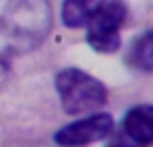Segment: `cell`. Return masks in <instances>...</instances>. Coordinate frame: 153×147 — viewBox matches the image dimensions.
I'll list each match as a JSON object with an SVG mask.
<instances>
[{
	"label": "cell",
	"instance_id": "obj_7",
	"mask_svg": "<svg viewBox=\"0 0 153 147\" xmlns=\"http://www.w3.org/2000/svg\"><path fill=\"white\" fill-rule=\"evenodd\" d=\"M126 64L142 74H151L153 70V31L146 29L126 52Z\"/></svg>",
	"mask_w": 153,
	"mask_h": 147
},
{
	"label": "cell",
	"instance_id": "obj_5",
	"mask_svg": "<svg viewBox=\"0 0 153 147\" xmlns=\"http://www.w3.org/2000/svg\"><path fill=\"white\" fill-rule=\"evenodd\" d=\"M122 134L136 145H149L153 141V106H132L122 120Z\"/></svg>",
	"mask_w": 153,
	"mask_h": 147
},
{
	"label": "cell",
	"instance_id": "obj_8",
	"mask_svg": "<svg viewBox=\"0 0 153 147\" xmlns=\"http://www.w3.org/2000/svg\"><path fill=\"white\" fill-rule=\"evenodd\" d=\"M10 74H12L10 64H8V62H4L2 58H0V91H2L4 87H6L8 79H10Z\"/></svg>",
	"mask_w": 153,
	"mask_h": 147
},
{
	"label": "cell",
	"instance_id": "obj_2",
	"mask_svg": "<svg viewBox=\"0 0 153 147\" xmlns=\"http://www.w3.org/2000/svg\"><path fill=\"white\" fill-rule=\"evenodd\" d=\"M54 87L62 110L70 116L95 112L107 103V87L103 81L79 68H64L54 75Z\"/></svg>",
	"mask_w": 153,
	"mask_h": 147
},
{
	"label": "cell",
	"instance_id": "obj_1",
	"mask_svg": "<svg viewBox=\"0 0 153 147\" xmlns=\"http://www.w3.org/2000/svg\"><path fill=\"white\" fill-rule=\"evenodd\" d=\"M52 29L49 0H0V56L39 49Z\"/></svg>",
	"mask_w": 153,
	"mask_h": 147
},
{
	"label": "cell",
	"instance_id": "obj_6",
	"mask_svg": "<svg viewBox=\"0 0 153 147\" xmlns=\"http://www.w3.org/2000/svg\"><path fill=\"white\" fill-rule=\"evenodd\" d=\"M101 4L103 0H64L60 10L62 23L70 29L85 27Z\"/></svg>",
	"mask_w": 153,
	"mask_h": 147
},
{
	"label": "cell",
	"instance_id": "obj_3",
	"mask_svg": "<svg viewBox=\"0 0 153 147\" xmlns=\"http://www.w3.org/2000/svg\"><path fill=\"white\" fill-rule=\"evenodd\" d=\"M126 19V6L120 0L103 2L87 23V45L101 54L120 49V27Z\"/></svg>",
	"mask_w": 153,
	"mask_h": 147
},
{
	"label": "cell",
	"instance_id": "obj_4",
	"mask_svg": "<svg viewBox=\"0 0 153 147\" xmlns=\"http://www.w3.org/2000/svg\"><path fill=\"white\" fill-rule=\"evenodd\" d=\"M114 130L112 116L107 112H95L87 118L66 124L54 134L58 145H89L95 141L107 140Z\"/></svg>",
	"mask_w": 153,
	"mask_h": 147
}]
</instances>
